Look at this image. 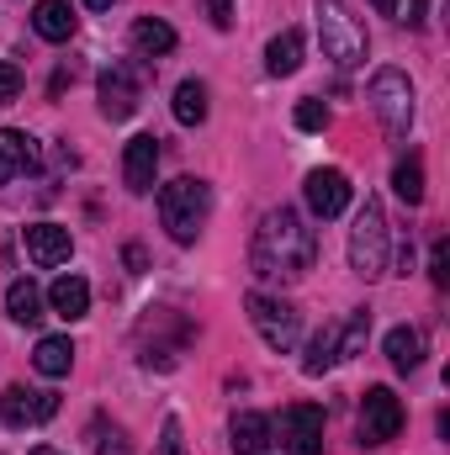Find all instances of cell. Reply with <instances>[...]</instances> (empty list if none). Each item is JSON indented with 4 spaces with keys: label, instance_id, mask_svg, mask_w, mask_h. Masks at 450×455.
<instances>
[{
    "label": "cell",
    "instance_id": "30bf717a",
    "mask_svg": "<svg viewBox=\"0 0 450 455\" xmlns=\"http://www.w3.org/2000/svg\"><path fill=\"white\" fill-rule=\"evenodd\" d=\"M53 413H59V397H53V392L5 387V397H0V419H5V429H27V424H43V419H53Z\"/></svg>",
    "mask_w": 450,
    "mask_h": 455
},
{
    "label": "cell",
    "instance_id": "e0dca14e",
    "mask_svg": "<svg viewBox=\"0 0 450 455\" xmlns=\"http://www.w3.org/2000/svg\"><path fill=\"white\" fill-rule=\"evenodd\" d=\"M48 307H53L64 323H75V318L91 313V286H85L80 275H59V281L48 286Z\"/></svg>",
    "mask_w": 450,
    "mask_h": 455
},
{
    "label": "cell",
    "instance_id": "d4e9b609",
    "mask_svg": "<svg viewBox=\"0 0 450 455\" xmlns=\"http://www.w3.org/2000/svg\"><path fill=\"white\" fill-rule=\"evenodd\" d=\"M392 191H398V202H403V207H419V202H424V164H419L414 154L392 170Z\"/></svg>",
    "mask_w": 450,
    "mask_h": 455
},
{
    "label": "cell",
    "instance_id": "cb8c5ba5",
    "mask_svg": "<svg viewBox=\"0 0 450 455\" xmlns=\"http://www.w3.org/2000/svg\"><path fill=\"white\" fill-rule=\"evenodd\" d=\"M5 313H11L16 323H37V318H43V291H37L32 281H11V291H5Z\"/></svg>",
    "mask_w": 450,
    "mask_h": 455
},
{
    "label": "cell",
    "instance_id": "83f0119b",
    "mask_svg": "<svg viewBox=\"0 0 450 455\" xmlns=\"http://www.w3.org/2000/svg\"><path fill=\"white\" fill-rule=\"evenodd\" d=\"M16 96H21V69L11 59H0V107H11Z\"/></svg>",
    "mask_w": 450,
    "mask_h": 455
},
{
    "label": "cell",
    "instance_id": "484cf974",
    "mask_svg": "<svg viewBox=\"0 0 450 455\" xmlns=\"http://www.w3.org/2000/svg\"><path fill=\"white\" fill-rule=\"evenodd\" d=\"M91 445H96V455H127L122 429H107V419H96V424H91Z\"/></svg>",
    "mask_w": 450,
    "mask_h": 455
},
{
    "label": "cell",
    "instance_id": "4316f807",
    "mask_svg": "<svg viewBox=\"0 0 450 455\" xmlns=\"http://www.w3.org/2000/svg\"><path fill=\"white\" fill-rule=\"evenodd\" d=\"M297 127H302V132H324V127H329V107H324L318 96H308V101L297 107Z\"/></svg>",
    "mask_w": 450,
    "mask_h": 455
},
{
    "label": "cell",
    "instance_id": "9a60e30c",
    "mask_svg": "<svg viewBox=\"0 0 450 455\" xmlns=\"http://www.w3.org/2000/svg\"><path fill=\"white\" fill-rule=\"evenodd\" d=\"M75 27H80V16H75L69 0H37V5H32V32H37V37H48V43H69Z\"/></svg>",
    "mask_w": 450,
    "mask_h": 455
},
{
    "label": "cell",
    "instance_id": "9c48e42d",
    "mask_svg": "<svg viewBox=\"0 0 450 455\" xmlns=\"http://www.w3.org/2000/svg\"><path fill=\"white\" fill-rule=\"evenodd\" d=\"M138 101H143V75L133 64L101 69V112L112 116V122H127V116L138 112Z\"/></svg>",
    "mask_w": 450,
    "mask_h": 455
},
{
    "label": "cell",
    "instance_id": "7a4b0ae2",
    "mask_svg": "<svg viewBox=\"0 0 450 455\" xmlns=\"http://www.w3.org/2000/svg\"><path fill=\"white\" fill-rule=\"evenodd\" d=\"M213 212V186L197 180V175H181L170 186H159V223L175 243H197V233L207 228Z\"/></svg>",
    "mask_w": 450,
    "mask_h": 455
},
{
    "label": "cell",
    "instance_id": "ba28073f",
    "mask_svg": "<svg viewBox=\"0 0 450 455\" xmlns=\"http://www.w3.org/2000/svg\"><path fill=\"white\" fill-rule=\"evenodd\" d=\"M276 424V435L286 440V451L292 455H318L324 451V408L318 403H292L281 419H270Z\"/></svg>",
    "mask_w": 450,
    "mask_h": 455
},
{
    "label": "cell",
    "instance_id": "d6986e66",
    "mask_svg": "<svg viewBox=\"0 0 450 455\" xmlns=\"http://www.w3.org/2000/svg\"><path fill=\"white\" fill-rule=\"evenodd\" d=\"M265 69H270L276 80L302 69V32H297V27H286L281 37H270V48H265Z\"/></svg>",
    "mask_w": 450,
    "mask_h": 455
},
{
    "label": "cell",
    "instance_id": "836d02e7",
    "mask_svg": "<svg viewBox=\"0 0 450 455\" xmlns=\"http://www.w3.org/2000/svg\"><path fill=\"white\" fill-rule=\"evenodd\" d=\"M85 5H91V11H112V0H85Z\"/></svg>",
    "mask_w": 450,
    "mask_h": 455
},
{
    "label": "cell",
    "instance_id": "6da1fadb",
    "mask_svg": "<svg viewBox=\"0 0 450 455\" xmlns=\"http://www.w3.org/2000/svg\"><path fill=\"white\" fill-rule=\"evenodd\" d=\"M318 259V238L313 228L302 223L297 207H270L260 228H254V243H249V265L254 275L265 281H302Z\"/></svg>",
    "mask_w": 450,
    "mask_h": 455
},
{
    "label": "cell",
    "instance_id": "7402d4cb",
    "mask_svg": "<svg viewBox=\"0 0 450 455\" xmlns=\"http://www.w3.org/2000/svg\"><path fill=\"white\" fill-rule=\"evenodd\" d=\"M344 355H339V323H329V329H318L313 334V344H308V355H302V371L308 376H324L329 365H339Z\"/></svg>",
    "mask_w": 450,
    "mask_h": 455
},
{
    "label": "cell",
    "instance_id": "3957f363",
    "mask_svg": "<svg viewBox=\"0 0 450 455\" xmlns=\"http://www.w3.org/2000/svg\"><path fill=\"white\" fill-rule=\"evenodd\" d=\"M387 259H392V228H387L382 202L366 196V207L355 212V228H350V270L360 281H382Z\"/></svg>",
    "mask_w": 450,
    "mask_h": 455
},
{
    "label": "cell",
    "instance_id": "8fae6325",
    "mask_svg": "<svg viewBox=\"0 0 450 455\" xmlns=\"http://www.w3.org/2000/svg\"><path fill=\"white\" fill-rule=\"evenodd\" d=\"M154 170H159V138L154 132H138L127 148H122V180L127 191H154Z\"/></svg>",
    "mask_w": 450,
    "mask_h": 455
},
{
    "label": "cell",
    "instance_id": "ac0fdd59",
    "mask_svg": "<svg viewBox=\"0 0 450 455\" xmlns=\"http://www.w3.org/2000/svg\"><path fill=\"white\" fill-rule=\"evenodd\" d=\"M133 48H138L143 59H165V53L175 48V27L159 21V16H138V21H133Z\"/></svg>",
    "mask_w": 450,
    "mask_h": 455
},
{
    "label": "cell",
    "instance_id": "f1b7e54d",
    "mask_svg": "<svg viewBox=\"0 0 450 455\" xmlns=\"http://www.w3.org/2000/svg\"><path fill=\"white\" fill-rule=\"evenodd\" d=\"M159 455H186V435H181V419H165V435H159Z\"/></svg>",
    "mask_w": 450,
    "mask_h": 455
},
{
    "label": "cell",
    "instance_id": "44dd1931",
    "mask_svg": "<svg viewBox=\"0 0 450 455\" xmlns=\"http://www.w3.org/2000/svg\"><path fill=\"white\" fill-rule=\"evenodd\" d=\"M175 122L181 127H202L207 122V85L202 80H181L175 85Z\"/></svg>",
    "mask_w": 450,
    "mask_h": 455
},
{
    "label": "cell",
    "instance_id": "5b68a950",
    "mask_svg": "<svg viewBox=\"0 0 450 455\" xmlns=\"http://www.w3.org/2000/svg\"><path fill=\"white\" fill-rule=\"evenodd\" d=\"M366 101H371V112L382 116V127L392 138H408V127H414V85H408L403 69H376Z\"/></svg>",
    "mask_w": 450,
    "mask_h": 455
},
{
    "label": "cell",
    "instance_id": "d6a6232c",
    "mask_svg": "<svg viewBox=\"0 0 450 455\" xmlns=\"http://www.w3.org/2000/svg\"><path fill=\"white\" fill-rule=\"evenodd\" d=\"M371 5H376L382 16H398V5H403V0H371Z\"/></svg>",
    "mask_w": 450,
    "mask_h": 455
},
{
    "label": "cell",
    "instance_id": "7c38bea8",
    "mask_svg": "<svg viewBox=\"0 0 450 455\" xmlns=\"http://www.w3.org/2000/svg\"><path fill=\"white\" fill-rule=\"evenodd\" d=\"M302 196H308V207L318 218H339L350 207V175L344 170H313L308 186H302Z\"/></svg>",
    "mask_w": 450,
    "mask_h": 455
},
{
    "label": "cell",
    "instance_id": "8992f818",
    "mask_svg": "<svg viewBox=\"0 0 450 455\" xmlns=\"http://www.w3.org/2000/svg\"><path fill=\"white\" fill-rule=\"evenodd\" d=\"M244 307H249V323L260 329V339L270 344V349H292V344L302 339V318H297V307L292 302H281V297H265V291H249L244 297Z\"/></svg>",
    "mask_w": 450,
    "mask_h": 455
},
{
    "label": "cell",
    "instance_id": "2e32d148",
    "mask_svg": "<svg viewBox=\"0 0 450 455\" xmlns=\"http://www.w3.org/2000/svg\"><path fill=\"white\" fill-rule=\"evenodd\" d=\"M276 424L265 419V413H233V451L238 455H276Z\"/></svg>",
    "mask_w": 450,
    "mask_h": 455
},
{
    "label": "cell",
    "instance_id": "5bb4252c",
    "mask_svg": "<svg viewBox=\"0 0 450 455\" xmlns=\"http://www.w3.org/2000/svg\"><path fill=\"white\" fill-rule=\"evenodd\" d=\"M32 164H37V138L21 132V127H0V186L27 175Z\"/></svg>",
    "mask_w": 450,
    "mask_h": 455
},
{
    "label": "cell",
    "instance_id": "277c9868",
    "mask_svg": "<svg viewBox=\"0 0 450 455\" xmlns=\"http://www.w3.org/2000/svg\"><path fill=\"white\" fill-rule=\"evenodd\" d=\"M318 37H324V59L334 69L366 64V27L350 16L344 0H318Z\"/></svg>",
    "mask_w": 450,
    "mask_h": 455
},
{
    "label": "cell",
    "instance_id": "1f68e13d",
    "mask_svg": "<svg viewBox=\"0 0 450 455\" xmlns=\"http://www.w3.org/2000/svg\"><path fill=\"white\" fill-rule=\"evenodd\" d=\"M398 11H403V16H398V21H414V27H419V21H424V0H408V5H398Z\"/></svg>",
    "mask_w": 450,
    "mask_h": 455
},
{
    "label": "cell",
    "instance_id": "ffe728a7",
    "mask_svg": "<svg viewBox=\"0 0 450 455\" xmlns=\"http://www.w3.org/2000/svg\"><path fill=\"white\" fill-rule=\"evenodd\" d=\"M32 365L59 381V376H69V365H75V344L59 339V334H48V339H37V349H32Z\"/></svg>",
    "mask_w": 450,
    "mask_h": 455
},
{
    "label": "cell",
    "instance_id": "f546056e",
    "mask_svg": "<svg viewBox=\"0 0 450 455\" xmlns=\"http://www.w3.org/2000/svg\"><path fill=\"white\" fill-rule=\"evenodd\" d=\"M430 281L435 286H450V249H446V238L435 243V254H430Z\"/></svg>",
    "mask_w": 450,
    "mask_h": 455
},
{
    "label": "cell",
    "instance_id": "603a6c76",
    "mask_svg": "<svg viewBox=\"0 0 450 455\" xmlns=\"http://www.w3.org/2000/svg\"><path fill=\"white\" fill-rule=\"evenodd\" d=\"M387 360H392V371H414L419 360H424V334L419 329H392L387 334Z\"/></svg>",
    "mask_w": 450,
    "mask_h": 455
},
{
    "label": "cell",
    "instance_id": "52a82bcc",
    "mask_svg": "<svg viewBox=\"0 0 450 455\" xmlns=\"http://www.w3.org/2000/svg\"><path fill=\"white\" fill-rule=\"evenodd\" d=\"M403 435V403L392 387H371L360 397V445H392Z\"/></svg>",
    "mask_w": 450,
    "mask_h": 455
},
{
    "label": "cell",
    "instance_id": "4dcf8cb0",
    "mask_svg": "<svg viewBox=\"0 0 450 455\" xmlns=\"http://www.w3.org/2000/svg\"><path fill=\"white\" fill-rule=\"evenodd\" d=\"M213 11V27H233V0H207Z\"/></svg>",
    "mask_w": 450,
    "mask_h": 455
},
{
    "label": "cell",
    "instance_id": "4fadbf2b",
    "mask_svg": "<svg viewBox=\"0 0 450 455\" xmlns=\"http://www.w3.org/2000/svg\"><path fill=\"white\" fill-rule=\"evenodd\" d=\"M69 249H75L69 228H59V223H32V228H27V254H32V265L53 270V265H64V259H69Z\"/></svg>",
    "mask_w": 450,
    "mask_h": 455
},
{
    "label": "cell",
    "instance_id": "e575fe53",
    "mask_svg": "<svg viewBox=\"0 0 450 455\" xmlns=\"http://www.w3.org/2000/svg\"><path fill=\"white\" fill-rule=\"evenodd\" d=\"M32 455H59V451H48V445H37V451H32Z\"/></svg>",
    "mask_w": 450,
    "mask_h": 455
}]
</instances>
